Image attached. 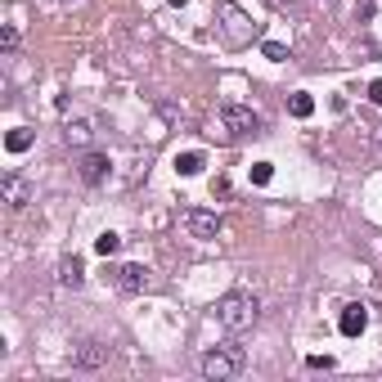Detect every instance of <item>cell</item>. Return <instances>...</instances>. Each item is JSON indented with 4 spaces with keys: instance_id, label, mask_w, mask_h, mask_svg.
Instances as JSON below:
<instances>
[{
    "instance_id": "1",
    "label": "cell",
    "mask_w": 382,
    "mask_h": 382,
    "mask_svg": "<svg viewBox=\"0 0 382 382\" xmlns=\"http://www.w3.org/2000/svg\"><path fill=\"white\" fill-rule=\"evenodd\" d=\"M256 310H261V306H256V297L247 288H234V292H225V297L216 301V319H221L229 333H247L256 324Z\"/></svg>"
},
{
    "instance_id": "2",
    "label": "cell",
    "mask_w": 382,
    "mask_h": 382,
    "mask_svg": "<svg viewBox=\"0 0 382 382\" xmlns=\"http://www.w3.org/2000/svg\"><path fill=\"white\" fill-rule=\"evenodd\" d=\"M216 18H221V27H225V41L229 45H247L256 36V23L243 14V9L234 5V0H216Z\"/></svg>"
},
{
    "instance_id": "3",
    "label": "cell",
    "mask_w": 382,
    "mask_h": 382,
    "mask_svg": "<svg viewBox=\"0 0 382 382\" xmlns=\"http://www.w3.org/2000/svg\"><path fill=\"white\" fill-rule=\"evenodd\" d=\"M243 369V351L238 347H212L203 356V378H212V382H229Z\"/></svg>"
},
{
    "instance_id": "4",
    "label": "cell",
    "mask_w": 382,
    "mask_h": 382,
    "mask_svg": "<svg viewBox=\"0 0 382 382\" xmlns=\"http://www.w3.org/2000/svg\"><path fill=\"white\" fill-rule=\"evenodd\" d=\"M221 122H225L229 135H261V113L247 108V103H225Z\"/></svg>"
},
{
    "instance_id": "5",
    "label": "cell",
    "mask_w": 382,
    "mask_h": 382,
    "mask_svg": "<svg viewBox=\"0 0 382 382\" xmlns=\"http://www.w3.org/2000/svg\"><path fill=\"white\" fill-rule=\"evenodd\" d=\"M180 221H185V229L198 238V243H212V238H221V229H225V221L216 212H207V207H189Z\"/></svg>"
},
{
    "instance_id": "6",
    "label": "cell",
    "mask_w": 382,
    "mask_h": 382,
    "mask_svg": "<svg viewBox=\"0 0 382 382\" xmlns=\"http://www.w3.org/2000/svg\"><path fill=\"white\" fill-rule=\"evenodd\" d=\"M117 288L122 292H149L153 288V270H149V265H140V261L122 265V270H117Z\"/></svg>"
},
{
    "instance_id": "7",
    "label": "cell",
    "mask_w": 382,
    "mask_h": 382,
    "mask_svg": "<svg viewBox=\"0 0 382 382\" xmlns=\"http://www.w3.org/2000/svg\"><path fill=\"white\" fill-rule=\"evenodd\" d=\"M108 356H113V347H108V342H81V347H76L72 351V365L76 369H99V365H108Z\"/></svg>"
},
{
    "instance_id": "8",
    "label": "cell",
    "mask_w": 382,
    "mask_h": 382,
    "mask_svg": "<svg viewBox=\"0 0 382 382\" xmlns=\"http://www.w3.org/2000/svg\"><path fill=\"white\" fill-rule=\"evenodd\" d=\"M365 324H369V306H360V301H351L347 310L338 315V333H342V338H360Z\"/></svg>"
},
{
    "instance_id": "9",
    "label": "cell",
    "mask_w": 382,
    "mask_h": 382,
    "mask_svg": "<svg viewBox=\"0 0 382 382\" xmlns=\"http://www.w3.org/2000/svg\"><path fill=\"white\" fill-rule=\"evenodd\" d=\"M0 194H5V203L14 207V212H18V207H27V203H32V185H27L23 176H14V171H9V176L0 180Z\"/></svg>"
},
{
    "instance_id": "10",
    "label": "cell",
    "mask_w": 382,
    "mask_h": 382,
    "mask_svg": "<svg viewBox=\"0 0 382 382\" xmlns=\"http://www.w3.org/2000/svg\"><path fill=\"white\" fill-rule=\"evenodd\" d=\"M108 171H113L108 153H85V158H81V180H85V185H103Z\"/></svg>"
},
{
    "instance_id": "11",
    "label": "cell",
    "mask_w": 382,
    "mask_h": 382,
    "mask_svg": "<svg viewBox=\"0 0 382 382\" xmlns=\"http://www.w3.org/2000/svg\"><path fill=\"white\" fill-rule=\"evenodd\" d=\"M59 283H63V288H81V283H85V261H81V256H63V261H59Z\"/></svg>"
},
{
    "instance_id": "12",
    "label": "cell",
    "mask_w": 382,
    "mask_h": 382,
    "mask_svg": "<svg viewBox=\"0 0 382 382\" xmlns=\"http://www.w3.org/2000/svg\"><path fill=\"white\" fill-rule=\"evenodd\" d=\"M63 140H68L72 149H85V144H90V122H85V117L68 122V126H63Z\"/></svg>"
},
{
    "instance_id": "13",
    "label": "cell",
    "mask_w": 382,
    "mask_h": 382,
    "mask_svg": "<svg viewBox=\"0 0 382 382\" xmlns=\"http://www.w3.org/2000/svg\"><path fill=\"white\" fill-rule=\"evenodd\" d=\"M5 149H9V153H27V149H32V131H27V126H14V131L5 135Z\"/></svg>"
},
{
    "instance_id": "14",
    "label": "cell",
    "mask_w": 382,
    "mask_h": 382,
    "mask_svg": "<svg viewBox=\"0 0 382 382\" xmlns=\"http://www.w3.org/2000/svg\"><path fill=\"white\" fill-rule=\"evenodd\" d=\"M203 153H180V158H176V171H180V176H198V171H203Z\"/></svg>"
},
{
    "instance_id": "15",
    "label": "cell",
    "mask_w": 382,
    "mask_h": 382,
    "mask_svg": "<svg viewBox=\"0 0 382 382\" xmlns=\"http://www.w3.org/2000/svg\"><path fill=\"white\" fill-rule=\"evenodd\" d=\"M94 252H99V256H117L122 252V238L113 234V229H103V234L94 238Z\"/></svg>"
},
{
    "instance_id": "16",
    "label": "cell",
    "mask_w": 382,
    "mask_h": 382,
    "mask_svg": "<svg viewBox=\"0 0 382 382\" xmlns=\"http://www.w3.org/2000/svg\"><path fill=\"white\" fill-rule=\"evenodd\" d=\"M288 113H292V117H310V113H315V99H310L306 90H297V94L288 99Z\"/></svg>"
},
{
    "instance_id": "17",
    "label": "cell",
    "mask_w": 382,
    "mask_h": 382,
    "mask_svg": "<svg viewBox=\"0 0 382 382\" xmlns=\"http://www.w3.org/2000/svg\"><path fill=\"white\" fill-rule=\"evenodd\" d=\"M261 54H265L270 63H283V59H288V45H279V41H265V45H261Z\"/></svg>"
},
{
    "instance_id": "18",
    "label": "cell",
    "mask_w": 382,
    "mask_h": 382,
    "mask_svg": "<svg viewBox=\"0 0 382 382\" xmlns=\"http://www.w3.org/2000/svg\"><path fill=\"white\" fill-rule=\"evenodd\" d=\"M0 50H5V54L18 50V27L14 23H5V32H0Z\"/></svg>"
},
{
    "instance_id": "19",
    "label": "cell",
    "mask_w": 382,
    "mask_h": 382,
    "mask_svg": "<svg viewBox=\"0 0 382 382\" xmlns=\"http://www.w3.org/2000/svg\"><path fill=\"white\" fill-rule=\"evenodd\" d=\"M270 176H274L270 162H252V185H270Z\"/></svg>"
},
{
    "instance_id": "20",
    "label": "cell",
    "mask_w": 382,
    "mask_h": 382,
    "mask_svg": "<svg viewBox=\"0 0 382 382\" xmlns=\"http://www.w3.org/2000/svg\"><path fill=\"white\" fill-rule=\"evenodd\" d=\"M306 365H310V369H324V374H329V369H333V356H306Z\"/></svg>"
},
{
    "instance_id": "21",
    "label": "cell",
    "mask_w": 382,
    "mask_h": 382,
    "mask_svg": "<svg viewBox=\"0 0 382 382\" xmlns=\"http://www.w3.org/2000/svg\"><path fill=\"white\" fill-rule=\"evenodd\" d=\"M212 194H216V198H229V180H225V176L212 180Z\"/></svg>"
},
{
    "instance_id": "22",
    "label": "cell",
    "mask_w": 382,
    "mask_h": 382,
    "mask_svg": "<svg viewBox=\"0 0 382 382\" xmlns=\"http://www.w3.org/2000/svg\"><path fill=\"white\" fill-rule=\"evenodd\" d=\"M369 99H374V103H382V76H378L374 85H369Z\"/></svg>"
},
{
    "instance_id": "23",
    "label": "cell",
    "mask_w": 382,
    "mask_h": 382,
    "mask_svg": "<svg viewBox=\"0 0 382 382\" xmlns=\"http://www.w3.org/2000/svg\"><path fill=\"white\" fill-rule=\"evenodd\" d=\"M274 5H279V9H297L301 0H274Z\"/></svg>"
}]
</instances>
